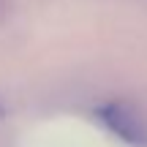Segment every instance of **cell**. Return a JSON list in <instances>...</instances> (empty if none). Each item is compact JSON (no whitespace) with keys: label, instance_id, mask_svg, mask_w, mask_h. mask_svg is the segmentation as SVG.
Here are the masks:
<instances>
[{"label":"cell","instance_id":"6da1fadb","mask_svg":"<svg viewBox=\"0 0 147 147\" xmlns=\"http://www.w3.org/2000/svg\"><path fill=\"white\" fill-rule=\"evenodd\" d=\"M98 117L104 120V125L109 128V131H115L120 139H125V142H131V144H147V128L142 125V120H139L128 106H120V104L101 106Z\"/></svg>","mask_w":147,"mask_h":147},{"label":"cell","instance_id":"7a4b0ae2","mask_svg":"<svg viewBox=\"0 0 147 147\" xmlns=\"http://www.w3.org/2000/svg\"><path fill=\"white\" fill-rule=\"evenodd\" d=\"M0 115H3V109H0Z\"/></svg>","mask_w":147,"mask_h":147}]
</instances>
